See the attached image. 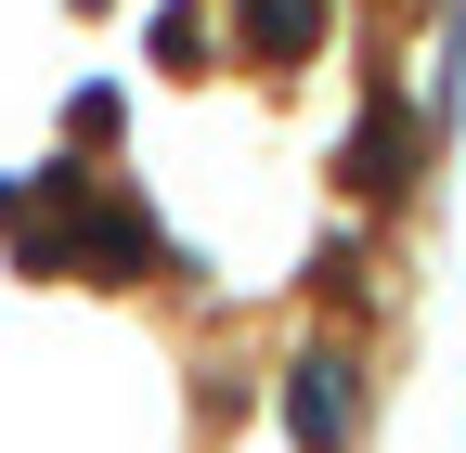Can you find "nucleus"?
Instances as JSON below:
<instances>
[{
  "label": "nucleus",
  "instance_id": "nucleus-1",
  "mask_svg": "<svg viewBox=\"0 0 466 453\" xmlns=\"http://www.w3.org/2000/svg\"><path fill=\"white\" fill-rule=\"evenodd\" d=\"M350 402H363V388H350V363H337V350H311L299 376H285V428H299L311 453H337V440H350Z\"/></svg>",
  "mask_w": 466,
  "mask_h": 453
},
{
  "label": "nucleus",
  "instance_id": "nucleus-2",
  "mask_svg": "<svg viewBox=\"0 0 466 453\" xmlns=\"http://www.w3.org/2000/svg\"><path fill=\"white\" fill-rule=\"evenodd\" d=\"M247 14H259V39L285 52V39H311V26H324V0H247Z\"/></svg>",
  "mask_w": 466,
  "mask_h": 453
}]
</instances>
